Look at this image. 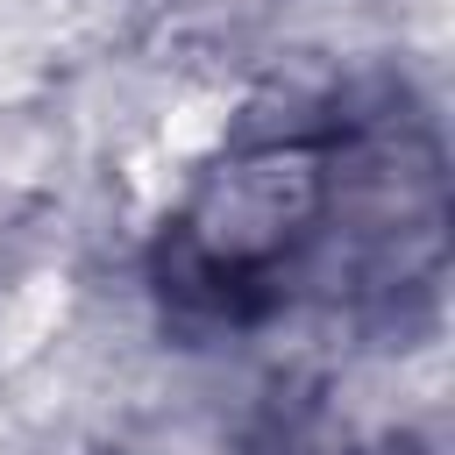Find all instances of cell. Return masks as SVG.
I'll list each match as a JSON object with an SVG mask.
<instances>
[{"label": "cell", "instance_id": "obj_2", "mask_svg": "<svg viewBox=\"0 0 455 455\" xmlns=\"http://www.w3.org/2000/svg\"><path fill=\"white\" fill-rule=\"evenodd\" d=\"M398 455H405V448H398Z\"/></svg>", "mask_w": 455, "mask_h": 455}, {"label": "cell", "instance_id": "obj_1", "mask_svg": "<svg viewBox=\"0 0 455 455\" xmlns=\"http://www.w3.org/2000/svg\"><path fill=\"white\" fill-rule=\"evenodd\" d=\"M348 156L355 135L334 121L256 135L235 156H220L156 242L164 299L192 320L228 327L284 306L299 277L320 263L327 235H341L348 220Z\"/></svg>", "mask_w": 455, "mask_h": 455}]
</instances>
